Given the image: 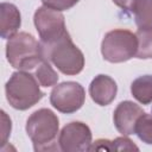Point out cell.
I'll list each match as a JSON object with an SVG mask.
<instances>
[{
	"mask_svg": "<svg viewBox=\"0 0 152 152\" xmlns=\"http://www.w3.org/2000/svg\"><path fill=\"white\" fill-rule=\"evenodd\" d=\"M86 90L74 81L62 82L53 87L50 93L51 106L61 113L71 114L77 112L84 103Z\"/></svg>",
	"mask_w": 152,
	"mask_h": 152,
	"instance_id": "cell-7",
	"label": "cell"
},
{
	"mask_svg": "<svg viewBox=\"0 0 152 152\" xmlns=\"http://www.w3.org/2000/svg\"><path fill=\"white\" fill-rule=\"evenodd\" d=\"M33 23L42 44L53 43L66 32L64 15L46 6L37 8L33 15Z\"/></svg>",
	"mask_w": 152,
	"mask_h": 152,
	"instance_id": "cell-6",
	"label": "cell"
},
{
	"mask_svg": "<svg viewBox=\"0 0 152 152\" xmlns=\"http://www.w3.org/2000/svg\"><path fill=\"white\" fill-rule=\"evenodd\" d=\"M133 13L139 28H152V0H140Z\"/></svg>",
	"mask_w": 152,
	"mask_h": 152,
	"instance_id": "cell-15",
	"label": "cell"
},
{
	"mask_svg": "<svg viewBox=\"0 0 152 152\" xmlns=\"http://www.w3.org/2000/svg\"><path fill=\"white\" fill-rule=\"evenodd\" d=\"M91 139L93 135L88 125L81 121H72L61 129L57 142L61 151L83 152L89 151Z\"/></svg>",
	"mask_w": 152,
	"mask_h": 152,
	"instance_id": "cell-8",
	"label": "cell"
},
{
	"mask_svg": "<svg viewBox=\"0 0 152 152\" xmlns=\"http://www.w3.org/2000/svg\"><path fill=\"white\" fill-rule=\"evenodd\" d=\"M116 82L108 75L100 74L93 78L89 86V95L99 106H108L116 96Z\"/></svg>",
	"mask_w": 152,
	"mask_h": 152,
	"instance_id": "cell-10",
	"label": "cell"
},
{
	"mask_svg": "<svg viewBox=\"0 0 152 152\" xmlns=\"http://www.w3.org/2000/svg\"><path fill=\"white\" fill-rule=\"evenodd\" d=\"M145 112L142 108L132 102V101H122L120 102L113 113L114 126L122 135H131L135 133V124L141 114Z\"/></svg>",
	"mask_w": 152,
	"mask_h": 152,
	"instance_id": "cell-9",
	"label": "cell"
},
{
	"mask_svg": "<svg viewBox=\"0 0 152 152\" xmlns=\"http://www.w3.org/2000/svg\"><path fill=\"white\" fill-rule=\"evenodd\" d=\"M138 39L135 33L125 28L107 32L101 43V53L109 63H122L135 57Z\"/></svg>",
	"mask_w": 152,
	"mask_h": 152,
	"instance_id": "cell-5",
	"label": "cell"
},
{
	"mask_svg": "<svg viewBox=\"0 0 152 152\" xmlns=\"http://www.w3.org/2000/svg\"><path fill=\"white\" fill-rule=\"evenodd\" d=\"M80 0H42L43 6L50 7L52 10H56L58 12L70 10L74 7Z\"/></svg>",
	"mask_w": 152,
	"mask_h": 152,
	"instance_id": "cell-17",
	"label": "cell"
},
{
	"mask_svg": "<svg viewBox=\"0 0 152 152\" xmlns=\"http://www.w3.org/2000/svg\"><path fill=\"white\" fill-rule=\"evenodd\" d=\"M59 128L58 116L48 108L33 112L26 120V133L33 144L34 151L61 150L55 142Z\"/></svg>",
	"mask_w": 152,
	"mask_h": 152,
	"instance_id": "cell-2",
	"label": "cell"
},
{
	"mask_svg": "<svg viewBox=\"0 0 152 152\" xmlns=\"http://www.w3.org/2000/svg\"><path fill=\"white\" fill-rule=\"evenodd\" d=\"M1 145L4 146L7 142V139L11 134V129H12V122L11 119L8 118V115L6 114L5 110H1Z\"/></svg>",
	"mask_w": 152,
	"mask_h": 152,
	"instance_id": "cell-19",
	"label": "cell"
},
{
	"mask_svg": "<svg viewBox=\"0 0 152 152\" xmlns=\"http://www.w3.org/2000/svg\"><path fill=\"white\" fill-rule=\"evenodd\" d=\"M138 39V49L135 57L139 59L152 58V28H138L135 32Z\"/></svg>",
	"mask_w": 152,
	"mask_h": 152,
	"instance_id": "cell-14",
	"label": "cell"
},
{
	"mask_svg": "<svg viewBox=\"0 0 152 152\" xmlns=\"http://www.w3.org/2000/svg\"><path fill=\"white\" fill-rule=\"evenodd\" d=\"M118 7H120L121 10H124V11H126V12H131V13H133L134 12V10H135V7H137V5H138V2L140 1V0H112Z\"/></svg>",
	"mask_w": 152,
	"mask_h": 152,
	"instance_id": "cell-21",
	"label": "cell"
},
{
	"mask_svg": "<svg viewBox=\"0 0 152 152\" xmlns=\"http://www.w3.org/2000/svg\"><path fill=\"white\" fill-rule=\"evenodd\" d=\"M134 134H137L142 142L152 145V114L144 113L139 116L135 124Z\"/></svg>",
	"mask_w": 152,
	"mask_h": 152,
	"instance_id": "cell-16",
	"label": "cell"
},
{
	"mask_svg": "<svg viewBox=\"0 0 152 152\" xmlns=\"http://www.w3.org/2000/svg\"><path fill=\"white\" fill-rule=\"evenodd\" d=\"M21 25V15L18 7L10 2L0 5V34L4 39L14 36Z\"/></svg>",
	"mask_w": 152,
	"mask_h": 152,
	"instance_id": "cell-11",
	"label": "cell"
},
{
	"mask_svg": "<svg viewBox=\"0 0 152 152\" xmlns=\"http://www.w3.org/2000/svg\"><path fill=\"white\" fill-rule=\"evenodd\" d=\"M43 57L52 63L64 75H77L84 68L83 52L72 43L66 31L59 39L50 44H42Z\"/></svg>",
	"mask_w": 152,
	"mask_h": 152,
	"instance_id": "cell-1",
	"label": "cell"
},
{
	"mask_svg": "<svg viewBox=\"0 0 152 152\" xmlns=\"http://www.w3.org/2000/svg\"><path fill=\"white\" fill-rule=\"evenodd\" d=\"M39 87L40 84L34 75L25 70L15 71L6 82V99L14 109L26 110L44 97L45 94Z\"/></svg>",
	"mask_w": 152,
	"mask_h": 152,
	"instance_id": "cell-3",
	"label": "cell"
},
{
	"mask_svg": "<svg viewBox=\"0 0 152 152\" xmlns=\"http://www.w3.org/2000/svg\"><path fill=\"white\" fill-rule=\"evenodd\" d=\"M6 57L12 68L25 71L33 70L44 59L40 42L27 32H17L7 39Z\"/></svg>",
	"mask_w": 152,
	"mask_h": 152,
	"instance_id": "cell-4",
	"label": "cell"
},
{
	"mask_svg": "<svg viewBox=\"0 0 152 152\" xmlns=\"http://www.w3.org/2000/svg\"><path fill=\"white\" fill-rule=\"evenodd\" d=\"M132 96L141 104L152 102V75H142L135 78L131 84Z\"/></svg>",
	"mask_w": 152,
	"mask_h": 152,
	"instance_id": "cell-12",
	"label": "cell"
},
{
	"mask_svg": "<svg viewBox=\"0 0 152 152\" xmlns=\"http://www.w3.org/2000/svg\"><path fill=\"white\" fill-rule=\"evenodd\" d=\"M34 77L39 82L42 87H51L55 86L58 81V74L53 70L50 62L45 58L34 68Z\"/></svg>",
	"mask_w": 152,
	"mask_h": 152,
	"instance_id": "cell-13",
	"label": "cell"
},
{
	"mask_svg": "<svg viewBox=\"0 0 152 152\" xmlns=\"http://www.w3.org/2000/svg\"><path fill=\"white\" fill-rule=\"evenodd\" d=\"M89 151H114L113 140L108 139H97L91 142Z\"/></svg>",
	"mask_w": 152,
	"mask_h": 152,
	"instance_id": "cell-20",
	"label": "cell"
},
{
	"mask_svg": "<svg viewBox=\"0 0 152 152\" xmlns=\"http://www.w3.org/2000/svg\"><path fill=\"white\" fill-rule=\"evenodd\" d=\"M114 151H139V147L126 137H119L113 140Z\"/></svg>",
	"mask_w": 152,
	"mask_h": 152,
	"instance_id": "cell-18",
	"label": "cell"
}]
</instances>
